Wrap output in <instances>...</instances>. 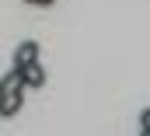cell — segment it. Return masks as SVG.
I'll return each mask as SVG.
<instances>
[{"label":"cell","mask_w":150,"mask_h":136,"mask_svg":"<svg viewBox=\"0 0 150 136\" xmlns=\"http://www.w3.org/2000/svg\"><path fill=\"white\" fill-rule=\"evenodd\" d=\"M25 80H28V87H42V84H45V70L38 67V63L25 67Z\"/></svg>","instance_id":"3"},{"label":"cell","mask_w":150,"mask_h":136,"mask_svg":"<svg viewBox=\"0 0 150 136\" xmlns=\"http://www.w3.org/2000/svg\"><path fill=\"white\" fill-rule=\"evenodd\" d=\"M32 63H38V42H21L18 52H14V67L25 70V67H32Z\"/></svg>","instance_id":"2"},{"label":"cell","mask_w":150,"mask_h":136,"mask_svg":"<svg viewBox=\"0 0 150 136\" xmlns=\"http://www.w3.org/2000/svg\"><path fill=\"white\" fill-rule=\"evenodd\" d=\"M25 4H32V7H49L52 0H25Z\"/></svg>","instance_id":"5"},{"label":"cell","mask_w":150,"mask_h":136,"mask_svg":"<svg viewBox=\"0 0 150 136\" xmlns=\"http://www.w3.org/2000/svg\"><path fill=\"white\" fill-rule=\"evenodd\" d=\"M28 87V80H25V70H7L4 73V105H0V112L11 119L18 108H21V91Z\"/></svg>","instance_id":"1"},{"label":"cell","mask_w":150,"mask_h":136,"mask_svg":"<svg viewBox=\"0 0 150 136\" xmlns=\"http://www.w3.org/2000/svg\"><path fill=\"white\" fill-rule=\"evenodd\" d=\"M140 136H150V129H140Z\"/></svg>","instance_id":"6"},{"label":"cell","mask_w":150,"mask_h":136,"mask_svg":"<svg viewBox=\"0 0 150 136\" xmlns=\"http://www.w3.org/2000/svg\"><path fill=\"white\" fill-rule=\"evenodd\" d=\"M140 129H150V108L140 112Z\"/></svg>","instance_id":"4"}]
</instances>
